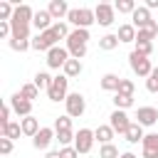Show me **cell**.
Listing matches in <instances>:
<instances>
[{"label": "cell", "instance_id": "1", "mask_svg": "<svg viewBox=\"0 0 158 158\" xmlns=\"http://www.w3.org/2000/svg\"><path fill=\"white\" fill-rule=\"evenodd\" d=\"M67 22L72 25V30H89L96 22L94 7H72L67 15Z\"/></svg>", "mask_w": 158, "mask_h": 158}, {"label": "cell", "instance_id": "2", "mask_svg": "<svg viewBox=\"0 0 158 158\" xmlns=\"http://www.w3.org/2000/svg\"><path fill=\"white\" fill-rule=\"evenodd\" d=\"M47 96H49V101H67V96H69V77H64V74H57L54 79H52V84H49V89H47Z\"/></svg>", "mask_w": 158, "mask_h": 158}, {"label": "cell", "instance_id": "3", "mask_svg": "<svg viewBox=\"0 0 158 158\" xmlns=\"http://www.w3.org/2000/svg\"><path fill=\"white\" fill-rule=\"evenodd\" d=\"M128 67H131V72H133L136 77H143V79H148V77H151V72H153V62H151L148 57L138 54L136 49L128 54Z\"/></svg>", "mask_w": 158, "mask_h": 158}, {"label": "cell", "instance_id": "4", "mask_svg": "<svg viewBox=\"0 0 158 158\" xmlns=\"http://www.w3.org/2000/svg\"><path fill=\"white\" fill-rule=\"evenodd\" d=\"M59 40H62V37L49 27L47 32H40V35H35V37H32V49H35V52H44V54H47L52 47H57V42H59Z\"/></svg>", "mask_w": 158, "mask_h": 158}, {"label": "cell", "instance_id": "5", "mask_svg": "<svg viewBox=\"0 0 158 158\" xmlns=\"http://www.w3.org/2000/svg\"><path fill=\"white\" fill-rule=\"evenodd\" d=\"M64 109H67V116H72V118L84 116V111H86V99H84V94L72 91V94L67 96V101H64Z\"/></svg>", "mask_w": 158, "mask_h": 158}, {"label": "cell", "instance_id": "6", "mask_svg": "<svg viewBox=\"0 0 158 158\" xmlns=\"http://www.w3.org/2000/svg\"><path fill=\"white\" fill-rule=\"evenodd\" d=\"M69 59H72V57H69V49L57 44V47H52V49L47 52V59H44V62H47L49 69H64V64H67Z\"/></svg>", "mask_w": 158, "mask_h": 158}, {"label": "cell", "instance_id": "7", "mask_svg": "<svg viewBox=\"0 0 158 158\" xmlns=\"http://www.w3.org/2000/svg\"><path fill=\"white\" fill-rule=\"evenodd\" d=\"M94 15H96V22H99L101 27H111V25L116 22V7H114L111 2H99V5L94 7Z\"/></svg>", "mask_w": 158, "mask_h": 158}, {"label": "cell", "instance_id": "8", "mask_svg": "<svg viewBox=\"0 0 158 158\" xmlns=\"http://www.w3.org/2000/svg\"><path fill=\"white\" fill-rule=\"evenodd\" d=\"M7 104L12 106V114L15 116H20V118H25V116H32V101H27L20 91H15L10 99H7Z\"/></svg>", "mask_w": 158, "mask_h": 158}, {"label": "cell", "instance_id": "9", "mask_svg": "<svg viewBox=\"0 0 158 158\" xmlns=\"http://www.w3.org/2000/svg\"><path fill=\"white\" fill-rule=\"evenodd\" d=\"M94 143H96V136H94V131L91 128H79L77 131V138H74V148L84 156V153H89L91 148H94Z\"/></svg>", "mask_w": 158, "mask_h": 158}, {"label": "cell", "instance_id": "10", "mask_svg": "<svg viewBox=\"0 0 158 158\" xmlns=\"http://www.w3.org/2000/svg\"><path fill=\"white\" fill-rule=\"evenodd\" d=\"M131 118H128V114L126 111H118V109H114L111 111V116H109V126L116 131V133H121V136H126V131L131 128Z\"/></svg>", "mask_w": 158, "mask_h": 158}, {"label": "cell", "instance_id": "11", "mask_svg": "<svg viewBox=\"0 0 158 158\" xmlns=\"http://www.w3.org/2000/svg\"><path fill=\"white\" fill-rule=\"evenodd\" d=\"M52 141H57V131L54 128H49V126H42L40 128V133L32 138V146L37 148V151H49V146H52Z\"/></svg>", "mask_w": 158, "mask_h": 158}, {"label": "cell", "instance_id": "12", "mask_svg": "<svg viewBox=\"0 0 158 158\" xmlns=\"http://www.w3.org/2000/svg\"><path fill=\"white\" fill-rule=\"evenodd\" d=\"M136 123H141L143 128L156 126L158 123V109L156 106H138L136 109Z\"/></svg>", "mask_w": 158, "mask_h": 158}, {"label": "cell", "instance_id": "13", "mask_svg": "<svg viewBox=\"0 0 158 158\" xmlns=\"http://www.w3.org/2000/svg\"><path fill=\"white\" fill-rule=\"evenodd\" d=\"M52 25H54V20H52V15H49V10H47V7H40V10H35L32 27L37 30V35H40V32H47Z\"/></svg>", "mask_w": 158, "mask_h": 158}, {"label": "cell", "instance_id": "14", "mask_svg": "<svg viewBox=\"0 0 158 158\" xmlns=\"http://www.w3.org/2000/svg\"><path fill=\"white\" fill-rule=\"evenodd\" d=\"M151 22H153L151 10H148L146 5H138V7L133 10V15H131V25H133L136 30H143V27H148Z\"/></svg>", "mask_w": 158, "mask_h": 158}, {"label": "cell", "instance_id": "15", "mask_svg": "<svg viewBox=\"0 0 158 158\" xmlns=\"http://www.w3.org/2000/svg\"><path fill=\"white\" fill-rule=\"evenodd\" d=\"M47 10H49V15H52V20H54V22H64L72 7L67 5V0H52V2L47 5Z\"/></svg>", "mask_w": 158, "mask_h": 158}, {"label": "cell", "instance_id": "16", "mask_svg": "<svg viewBox=\"0 0 158 158\" xmlns=\"http://www.w3.org/2000/svg\"><path fill=\"white\" fill-rule=\"evenodd\" d=\"M141 158H158V133H146L141 143Z\"/></svg>", "mask_w": 158, "mask_h": 158}, {"label": "cell", "instance_id": "17", "mask_svg": "<svg viewBox=\"0 0 158 158\" xmlns=\"http://www.w3.org/2000/svg\"><path fill=\"white\" fill-rule=\"evenodd\" d=\"M20 126H22V136H30V138H35L37 133H40V118H35V116H25V118H20Z\"/></svg>", "mask_w": 158, "mask_h": 158}, {"label": "cell", "instance_id": "18", "mask_svg": "<svg viewBox=\"0 0 158 158\" xmlns=\"http://www.w3.org/2000/svg\"><path fill=\"white\" fill-rule=\"evenodd\" d=\"M94 136H96V141H99L101 146H106V143H114V136H116V131H114L109 123H99V126L94 128Z\"/></svg>", "mask_w": 158, "mask_h": 158}, {"label": "cell", "instance_id": "19", "mask_svg": "<svg viewBox=\"0 0 158 158\" xmlns=\"http://www.w3.org/2000/svg\"><path fill=\"white\" fill-rule=\"evenodd\" d=\"M121 79L123 77H118V74H114V72H109V74H104L101 77V81H99V86L104 89V91H118V86H121Z\"/></svg>", "mask_w": 158, "mask_h": 158}, {"label": "cell", "instance_id": "20", "mask_svg": "<svg viewBox=\"0 0 158 158\" xmlns=\"http://www.w3.org/2000/svg\"><path fill=\"white\" fill-rule=\"evenodd\" d=\"M136 32H138V30H136L131 22H123V25L118 27V32H116V35H118L121 44H131V42H136Z\"/></svg>", "mask_w": 158, "mask_h": 158}, {"label": "cell", "instance_id": "21", "mask_svg": "<svg viewBox=\"0 0 158 158\" xmlns=\"http://www.w3.org/2000/svg\"><path fill=\"white\" fill-rule=\"evenodd\" d=\"M143 138H146V131H143V126L141 123H131V128L126 131V141L131 143V146H136V143H143Z\"/></svg>", "mask_w": 158, "mask_h": 158}, {"label": "cell", "instance_id": "22", "mask_svg": "<svg viewBox=\"0 0 158 158\" xmlns=\"http://www.w3.org/2000/svg\"><path fill=\"white\" fill-rule=\"evenodd\" d=\"M118 44H121V40H118V35H114V32L99 37V49H104V52H111V49H116Z\"/></svg>", "mask_w": 158, "mask_h": 158}, {"label": "cell", "instance_id": "23", "mask_svg": "<svg viewBox=\"0 0 158 158\" xmlns=\"http://www.w3.org/2000/svg\"><path fill=\"white\" fill-rule=\"evenodd\" d=\"M81 72H84V64H81L79 59H69V62L64 64V69H62V74H64V77H69V79L79 77Z\"/></svg>", "mask_w": 158, "mask_h": 158}, {"label": "cell", "instance_id": "24", "mask_svg": "<svg viewBox=\"0 0 158 158\" xmlns=\"http://www.w3.org/2000/svg\"><path fill=\"white\" fill-rule=\"evenodd\" d=\"M64 47L69 49V57H72V59H79V62H81V59L86 57V44H79V42H69V40H67Z\"/></svg>", "mask_w": 158, "mask_h": 158}, {"label": "cell", "instance_id": "25", "mask_svg": "<svg viewBox=\"0 0 158 158\" xmlns=\"http://www.w3.org/2000/svg\"><path fill=\"white\" fill-rule=\"evenodd\" d=\"M52 79H54V77H52L49 72H37V74H35V79H32V84H35L40 91H47V89H49V84H52Z\"/></svg>", "mask_w": 158, "mask_h": 158}, {"label": "cell", "instance_id": "26", "mask_svg": "<svg viewBox=\"0 0 158 158\" xmlns=\"http://www.w3.org/2000/svg\"><path fill=\"white\" fill-rule=\"evenodd\" d=\"M114 7H116L118 15H133V10H136L138 5H136V0H116Z\"/></svg>", "mask_w": 158, "mask_h": 158}, {"label": "cell", "instance_id": "27", "mask_svg": "<svg viewBox=\"0 0 158 158\" xmlns=\"http://www.w3.org/2000/svg\"><path fill=\"white\" fill-rule=\"evenodd\" d=\"M20 133H22L20 121H10V123L2 128V136H5V138H10V141H17V138H20Z\"/></svg>", "mask_w": 158, "mask_h": 158}, {"label": "cell", "instance_id": "28", "mask_svg": "<svg viewBox=\"0 0 158 158\" xmlns=\"http://www.w3.org/2000/svg\"><path fill=\"white\" fill-rule=\"evenodd\" d=\"M114 106L118 109V111H126V109H131L133 106V96H123V94H114Z\"/></svg>", "mask_w": 158, "mask_h": 158}, {"label": "cell", "instance_id": "29", "mask_svg": "<svg viewBox=\"0 0 158 158\" xmlns=\"http://www.w3.org/2000/svg\"><path fill=\"white\" fill-rule=\"evenodd\" d=\"M7 44H10V49L12 52H27V49H32V40H7Z\"/></svg>", "mask_w": 158, "mask_h": 158}, {"label": "cell", "instance_id": "30", "mask_svg": "<svg viewBox=\"0 0 158 158\" xmlns=\"http://www.w3.org/2000/svg\"><path fill=\"white\" fill-rule=\"evenodd\" d=\"M69 42H79V44H86L89 40H91V35H89V30H72V35L67 37Z\"/></svg>", "mask_w": 158, "mask_h": 158}, {"label": "cell", "instance_id": "31", "mask_svg": "<svg viewBox=\"0 0 158 158\" xmlns=\"http://www.w3.org/2000/svg\"><path fill=\"white\" fill-rule=\"evenodd\" d=\"M74 138H77V133H74V131H57L59 148H64V146H74Z\"/></svg>", "mask_w": 158, "mask_h": 158}, {"label": "cell", "instance_id": "32", "mask_svg": "<svg viewBox=\"0 0 158 158\" xmlns=\"http://www.w3.org/2000/svg\"><path fill=\"white\" fill-rule=\"evenodd\" d=\"M99 158H121V153L114 143H106V146H99Z\"/></svg>", "mask_w": 158, "mask_h": 158}, {"label": "cell", "instance_id": "33", "mask_svg": "<svg viewBox=\"0 0 158 158\" xmlns=\"http://www.w3.org/2000/svg\"><path fill=\"white\" fill-rule=\"evenodd\" d=\"M20 94H22L27 101H35V99L40 96V89H37L35 84H22V86H20Z\"/></svg>", "mask_w": 158, "mask_h": 158}, {"label": "cell", "instance_id": "34", "mask_svg": "<svg viewBox=\"0 0 158 158\" xmlns=\"http://www.w3.org/2000/svg\"><path fill=\"white\" fill-rule=\"evenodd\" d=\"M54 131H72V116H57L54 118V126H52Z\"/></svg>", "mask_w": 158, "mask_h": 158}, {"label": "cell", "instance_id": "35", "mask_svg": "<svg viewBox=\"0 0 158 158\" xmlns=\"http://www.w3.org/2000/svg\"><path fill=\"white\" fill-rule=\"evenodd\" d=\"M116 94H123V96H133L136 94V84L131 81V79H121V86H118V91Z\"/></svg>", "mask_w": 158, "mask_h": 158}, {"label": "cell", "instance_id": "36", "mask_svg": "<svg viewBox=\"0 0 158 158\" xmlns=\"http://www.w3.org/2000/svg\"><path fill=\"white\" fill-rule=\"evenodd\" d=\"M133 49L143 57H151L153 54V42H133Z\"/></svg>", "mask_w": 158, "mask_h": 158}, {"label": "cell", "instance_id": "37", "mask_svg": "<svg viewBox=\"0 0 158 158\" xmlns=\"http://www.w3.org/2000/svg\"><path fill=\"white\" fill-rule=\"evenodd\" d=\"M10 116H12V106L5 104V106H2V114H0V128H5V126L10 123Z\"/></svg>", "mask_w": 158, "mask_h": 158}, {"label": "cell", "instance_id": "38", "mask_svg": "<svg viewBox=\"0 0 158 158\" xmlns=\"http://www.w3.org/2000/svg\"><path fill=\"white\" fill-rule=\"evenodd\" d=\"M12 143H15V141H10V138L2 136V138H0V153H2V156H10V153H12Z\"/></svg>", "mask_w": 158, "mask_h": 158}, {"label": "cell", "instance_id": "39", "mask_svg": "<svg viewBox=\"0 0 158 158\" xmlns=\"http://www.w3.org/2000/svg\"><path fill=\"white\" fill-rule=\"evenodd\" d=\"M59 156L62 158H79V151L74 146H64V148H59Z\"/></svg>", "mask_w": 158, "mask_h": 158}, {"label": "cell", "instance_id": "40", "mask_svg": "<svg viewBox=\"0 0 158 158\" xmlns=\"http://www.w3.org/2000/svg\"><path fill=\"white\" fill-rule=\"evenodd\" d=\"M146 7H148V10H156V7H158V0H146Z\"/></svg>", "mask_w": 158, "mask_h": 158}, {"label": "cell", "instance_id": "41", "mask_svg": "<svg viewBox=\"0 0 158 158\" xmlns=\"http://www.w3.org/2000/svg\"><path fill=\"white\" fill-rule=\"evenodd\" d=\"M44 158H62V156H59V151H47Z\"/></svg>", "mask_w": 158, "mask_h": 158}, {"label": "cell", "instance_id": "42", "mask_svg": "<svg viewBox=\"0 0 158 158\" xmlns=\"http://www.w3.org/2000/svg\"><path fill=\"white\" fill-rule=\"evenodd\" d=\"M121 158H138L136 153H131V151H126V153H121Z\"/></svg>", "mask_w": 158, "mask_h": 158}]
</instances>
